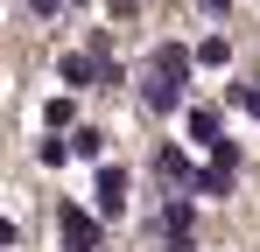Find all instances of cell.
<instances>
[{"instance_id": "8fae6325", "label": "cell", "mask_w": 260, "mask_h": 252, "mask_svg": "<svg viewBox=\"0 0 260 252\" xmlns=\"http://www.w3.org/2000/svg\"><path fill=\"white\" fill-rule=\"evenodd\" d=\"M71 119H78V105H71V98H49V133H63Z\"/></svg>"}, {"instance_id": "30bf717a", "label": "cell", "mask_w": 260, "mask_h": 252, "mask_svg": "<svg viewBox=\"0 0 260 252\" xmlns=\"http://www.w3.org/2000/svg\"><path fill=\"white\" fill-rule=\"evenodd\" d=\"M190 140H204V147H218V112H204V105H197V112H190Z\"/></svg>"}, {"instance_id": "5b68a950", "label": "cell", "mask_w": 260, "mask_h": 252, "mask_svg": "<svg viewBox=\"0 0 260 252\" xmlns=\"http://www.w3.org/2000/svg\"><path fill=\"white\" fill-rule=\"evenodd\" d=\"M190 63H197V49H176V42H162V49H155V70H162V77H176V84H190Z\"/></svg>"}, {"instance_id": "52a82bcc", "label": "cell", "mask_w": 260, "mask_h": 252, "mask_svg": "<svg viewBox=\"0 0 260 252\" xmlns=\"http://www.w3.org/2000/svg\"><path fill=\"white\" fill-rule=\"evenodd\" d=\"M225 189H232V168L225 161H211L204 175H197V196H225Z\"/></svg>"}, {"instance_id": "2e32d148", "label": "cell", "mask_w": 260, "mask_h": 252, "mask_svg": "<svg viewBox=\"0 0 260 252\" xmlns=\"http://www.w3.org/2000/svg\"><path fill=\"white\" fill-rule=\"evenodd\" d=\"M63 252H85V245H63Z\"/></svg>"}, {"instance_id": "ba28073f", "label": "cell", "mask_w": 260, "mask_h": 252, "mask_svg": "<svg viewBox=\"0 0 260 252\" xmlns=\"http://www.w3.org/2000/svg\"><path fill=\"white\" fill-rule=\"evenodd\" d=\"M71 147H78L85 161H99V154H106V133H99V126H78V133H71Z\"/></svg>"}, {"instance_id": "9a60e30c", "label": "cell", "mask_w": 260, "mask_h": 252, "mask_svg": "<svg viewBox=\"0 0 260 252\" xmlns=\"http://www.w3.org/2000/svg\"><path fill=\"white\" fill-rule=\"evenodd\" d=\"M36 7H43V14H56V0H36Z\"/></svg>"}, {"instance_id": "9c48e42d", "label": "cell", "mask_w": 260, "mask_h": 252, "mask_svg": "<svg viewBox=\"0 0 260 252\" xmlns=\"http://www.w3.org/2000/svg\"><path fill=\"white\" fill-rule=\"evenodd\" d=\"M225 56H232V42H225V35H204V42H197V63H204V70H218Z\"/></svg>"}, {"instance_id": "7a4b0ae2", "label": "cell", "mask_w": 260, "mask_h": 252, "mask_svg": "<svg viewBox=\"0 0 260 252\" xmlns=\"http://www.w3.org/2000/svg\"><path fill=\"white\" fill-rule=\"evenodd\" d=\"M141 98H148V112H176V105H183V84H176V77H162V70L148 63V77H141Z\"/></svg>"}, {"instance_id": "277c9868", "label": "cell", "mask_w": 260, "mask_h": 252, "mask_svg": "<svg viewBox=\"0 0 260 252\" xmlns=\"http://www.w3.org/2000/svg\"><path fill=\"white\" fill-rule=\"evenodd\" d=\"M56 217H63V245H99V224H91V217H85V210H78V203H63V210H56Z\"/></svg>"}, {"instance_id": "7c38bea8", "label": "cell", "mask_w": 260, "mask_h": 252, "mask_svg": "<svg viewBox=\"0 0 260 252\" xmlns=\"http://www.w3.org/2000/svg\"><path fill=\"white\" fill-rule=\"evenodd\" d=\"M232 105H239L246 119H260V84H239V91H232Z\"/></svg>"}, {"instance_id": "5bb4252c", "label": "cell", "mask_w": 260, "mask_h": 252, "mask_svg": "<svg viewBox=\"0 0 260 252\" xmlns=\"http://www.w3.org/2000/svg\"><path fill=\"white\" fill-rule=\"evenodd\" d=\"M197 7H204V14H225V7H232V0H197Z\"/></svg>"}, {"instance_id": "6da1fadb", "label": "cell", "mask_w": 260, "mask_h": 252, "mask_svg": "<svg viewBox=\"0 0 260 252\" xmlns=\"http://www.w3.org/2000/svg\"><path fill=\"white\" fill-rule=\"evenodd\" d=\"M91 203H99V217H120V210H127V168H99Z\"/></svg>"}, {"instance_id": "4fadbf2b", "label": "cell", "mask_w": 260, "mask_h": 252, "mask_svg": "<svg viewBox=\"0 0 260 252\" xmlns=\"http://www.w3.org/2000/svg\"><path fill=\"white\" fill-rule=\"evenodd\" d=\"M56 70H63V84H85V77H91V56H63Z\"/></svg>"}, {"instance_id": "3957f363", "label": "cell", "mask_w": 260, "mask_h": 252, "mask_svg": "<svg viewBox=\"0 0 260 252\" xmlns=\"http://www.w3.org/2000/svg\"><path fill=\"white\" fill-rule=\"evenodd\" d=\"M155 175H162L169 189H190V196H197V168H190L183 147H162V154H155Z\"/></svg>"}, {"instance_id": "8992f818", "label": "cell", "mask_w": 260, "mask_h": 252, "mask_svg": "<svg viewBox=\"0 0 260 252\" xmlns=\"http://www.w3.org/2000/svg\"><path fill=\"white\" fill-rule=\"evenodd\" d=\"M162 238H190V196H169V210H162Z\"/></svg>"}]
</instances>
